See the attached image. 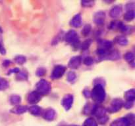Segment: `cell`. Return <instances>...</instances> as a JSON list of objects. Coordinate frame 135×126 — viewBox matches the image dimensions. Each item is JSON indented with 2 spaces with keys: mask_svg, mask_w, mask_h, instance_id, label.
<instances>
[{
  "mask_svg": "<svg viewBox=\"0 0 135 126\" xmlns=\"http://www.w3.org/2000/svg\"><path fill=\"white\" fill-rule=\"evenodd\" d=\"M123 105V102L121 99H119V98L113 99L112 104H111L110 107L108 108V111L112 113L117 112L121 110Z\"/></svg>",
  "mask_w": 135,
  "mask_h": 126,
  "instance_id": "277c9868",
  "label": "cell"
},
{
  "mask_svg": "<svg viewBox=\"0 0 135 126\" xmlns=\"http://www.w3.org/2000/svg\"><path fill=\"white\" fill-rule=\"evenodd\" d=\"M82 6L83 7H91L93 5L94 1H82Z\"/></svg>",
  "mask_w": 135,
  "mask_h": 126,
  "instance_id": "d6a6232c",
  "label": "cell"
},
{
  "mask_svg": "<svg viewBox=\"0 0 135 126\" xmlns=\"http://www.w3.org/2000/svg\"><path fill=\"white\" fill-rule=\"evenodd\" d=\"M127 10H134V3H130L127 5Z\"/></svg>",
  "mask_w": 135,
  "mask_h": 126,
  "instance_id": "e575fe53",
  "label": "cell"
},
{
  "mask_svg": "<svg viewBox=\"0 0 135 126\" xmlns=\"http://www.w3.org/2000/svg\"><path fill=\"white\" fill-rule=\"evenodd\" d=\"M73 103V96L71 94H67L63 97L62 101V105L66 110H69Z\"/></svg>",
  "mask_w": 135,
  "mask_h": 126,
  "instance_id": "8992f818",
  "label": "cell"
},
{
  "mask_svg": "<svg viewBox=\"0 0 135 126\" xmlns=\"http://www.w3.org/2000/svg\"><path fill=\"white\" fill-rule=\"evenodd\" d=\"M124 58H125V60L129 62L130 64H133V66H134V54L131 52H127L126 54L124 56Z\"/></svg>",
  "mask_w": 135,
  "mask_h": 126,
  "instance_id": "ffe728a7",
  "label": "cell"
},
{
  "mask_svg": "<svg viewBox=\"0 0 135 126\" xmlns=\"http://www.w3.org/2000/svg\"><path fill=\"white\" fill-rule=\"evenodd\" d=\"M46 70L44 69V68H40L37 70L36 75L38 76H40H40H44L45 74H46Z\"/></svg>",
  "mask_w": 135,
  "mask_h": 126,
  "instance_id": "f1b7e54d",
  "label": "cell"
},
{
  "mask_svg": "<svg viewBox=\"0 0 135 126\" xmlns=\"http://www.w3.org/2000/svg\"><path fill=\"white\" fill-rule=\"evenodd\" d=\"M93 62H94L93 59H92V57H90V56L86 58L84 60V64H86V65H87V66L91 65V64H93Z\"/></svg>",
  "mask_w": 135,
  "mask_h": 126,
  "instance_id": "1f68e13d",
  "label": "cell"
},
{
  "mask_svg": "<svg viewBox=\"0 0 135 126\" xmlns=\"http://www.w3.org/2000/svg\"><path fill=\"white\" fill-rule=\"evenodd\" d=\"M105 18V13L103 11H99L95 14L94 22L96 24L101 25L104 23Z\"/></svg>",
  "mask_w": 135,
  "mask_h": 126,
  "instance_id": "8fae6325",
  "label": "cell"
},
{
  "mask_svg": "<svg viewBox=\"0 0 135 126\" xmlns=\"http://www.w3.org/2000/svg\"><path fill=\"white\" fill-rule=\"evenodd\" d=\"M76 74L73 72H69L68 73V74H67V80L69 82L73 83V81H75L76 80Z\"/></svg>",
  "mask_w": 135,
  "mask_h": 126,
  "instance_id": "4316f807",
  "label": "cell"
},
{
  "mask_svg": "<svg viewBox=\"0 0 135 126\" xmlns=\"http://www.w3.org/2000/svg\"><path fill=\"white\" fill-rule=\"evenodd\" d=\"M9 87V83L5 80H0V91H3Z\"/></svg>",
  "mask_w": 135,
  "mask_h": 126,
  "instance_id": "83f0119b",
  "label": "cell"
},
{
  "mask_svg": "<svg viewBox=\"0 0 135 126\" xmlns=\"http://www.w3.org/2000/svg\"><path fill=\"white\" fill-rule=\"evenodd\" d=\"M133 106V101H127L125 104H124V106L125 108H126L129 109V108H131Z\"/></svg>",
  "mask_w": 135,
  "mask_h": 126,
  "instance_id": "836d02e7",
  "label": "cell"
},
{
  "mask_svg": "<svg viewBox=\"0 0 135 126\" xmlns=\"http://www.w3.org/2000/svg\"><path fill=\"white\" fill-rule=\"evenodd\" d=\"M30 114L34 116H39L42 112V108L36 105H33L28 108Z\"/></svg>",
  "mask_w": 135,
  "mask_h": 126,
  "instance_id": "e0dca14e",
  "label": "cell"
},
{
  "mask_svg": "<svg viewBox=\"0 0 135 126\" xmlns=\"http://www.w3.org/2000/svg\"><path fill=\"white\" fill-rule=\"evenodd\" d=\"M125 98L127 99V101H134L135 98L134 89H132L127 91L125 93Z\"/></svg>",
  "mask_w": 135,
  "mask_h": 126,
  "instance_id": "ac0fdd59",
  "label": "cell"
},
{
  "mask_svg": "<svg viewBox=\"0 0 135 126\" xmlns=\"http://www.w3.org/2000/svg\"><path fill=\"white\" fill-rule=\"evenodd\" d=\"M90 43H91V40H90V39H88V40L85 41L83 43V45H82V46H81L82 49H83V50L87 49L89 47Z\"/></svg>",
  "mask_w": 135,
  "mask_h": 126,
  "instance_id": "4dcf8cb0",
  "label": "cell"
},
{
  "mask_svg": "<svg viewBox=\"0 0 135 126\" xmlns=\"http://www.w3.org/2000/svg\"><path fill=\"white\" fill-rule=\"evenodd\" d=\"M44 118L47 121H52L55 118V112L54 109L48 108L45 111L43 116Z\"/></svg>",
  "mask_w": 135,
  "mask_h": 126,
  "instance_id": "5bb4252c",
  "label": "cell"
},
{
  "mask_svg": "<svg viewBox=\"0 0 135 126\" xmlns=\"http://www.w3.org/2000/svg\"><path fill=\"white\" fill-rule=\"evenodd\" d=\"M101 58H102V59H107V60H117L120 58V54L117 51H108L105 56Z\"/></svg>",
  "mask_w": 135,
  "mask_h": 126,
  "instance_id": "7c38bea8",
  "label": "cell"
},
{
  "mask_svg": "<svg viewBox=\"0 0 135 126\" xmlns=\"http://www.w3.org/2000/svg\"><path fill=\"white\" fill-rule=\"evenodd\" d=\"M121 13H122V8H121V6L117 5V6L113 7L111 9L109 14H110L112 18H118L119 17H120Z\"/></svg>",
  "mask_w": 135,
  "mask_h": 126,
  "instance_id": "4fadbf2b",
  "label": "cell"
},
{
  "mask_svg": "<svg viewBox=\"0 0 135 126\" xmlns=\"http://www.w3.org/2000/svg\"><path fill=\"white\" fill-rule=\"evenodd\" d=\"M134 18V10H129L124 15V18L126 20H131Z\"/></svg>",
  "mask_w": 135,
  "mask_h": 126,
  "instance_id": "cb8c5ba5",
  "label": "cell"
},
{
  "mask_svg": "<svg viewBox=\"0 0 135 126\" xmlns=\"http://www.w3.org/2000/svg\"><path fill=\"white\" fill-rule=\"evenodd\" d=\"M117 42L118 44L121 45H127L128 43H129L128 39L124 36L118 37L117 39Z\"/></svg>",
  "mask_w": 135,
  "mask_h": 126,
  "instance_id": "484cf974",
  "label": "cell"
},
{
  "mask_svg": "<svg viewBox=\"0 0 135 126\" xmlns=\"http://www.w3.org/2000/svg\"><path fill=\"white\" fill-rule=\"evenodd\" d=\"M90 96L96 102H102L105 98V91L103 85H95L92 93H90Z\"/></svg>",
  "mask_w": 135,
  "mask_h": 126,
  "instance_id": "6da1fadb",
  "label": "cell"
},
{
  "mask_svg": "<svg viewBox=\"0 0 135 126\" xmlns=\"http://www.w3.org/2000/svg\"><path fill=\"white\" fill-rule=\"evenodd\" d=\"M82 23V17L80 14H77L73 18L71 21V25L75 28L80 27Z\"/></svg>",
  "mask_w": 135,
  "mask_h": 126,
  "instance_id": "9a60e30c",
  "label": "cell"
},
{
  "mask_svg": "<svg viewBox=\"0 0 135 126\" xmlns=\"http://www.w3.org/2000/svg\"><path fill=\"white\" fill-rule=\"evenodd\" d=\"M100 49H103L105 50H108L112 47V43L110 41L101 40L98 42Z\"/></svg>",
  "mask_w": 135,
  "mask_h": 126,
  "instance_id": "2e32d148",
  "label": "cell"
},
{
  "mask_svg": "<svg viewBox=\"0 0 135 126\" xmlns=\"http://www.w3.org/2000/svg\"><path fill=\"white\" fill-rule=\"evenodd\" d=\"M90 29H91L90 25H89V24L86 25L83 30V34H84V35H87L88 34H89L90 32Z\"/></svg>",
  "mask_w": 135,
  "mask_h": 126,
  "instance_id": "f546056e",
  "label": "cell"
},
{
  "mask_svg": "<svg viewBox=\"0 0 135 126\" xmlns=\"http://www.w3.org/2000/svg\"><path fill=\"white\" fill-rule=\"evenodd\" d=\"M65 72V68L63 66L57 65L54 68L51 77L54 79H59L63 76Z\"/></svg>",
  "mask_w": 135,
  "mask_h": 126,
  "instance_id": "5b68a950",
  "label": "cell"
},
{
  "mask_svg": "<svg viewBox=\"0 0 135 126\" xmlns=\"http://www.w3.org/2000/svg\"><path fill=\"white\" fill-rule=\"evenodd\" d=\"M81 64V57L80 56H73L69 62V66L72 69H77Z\"/></svg>",
  "mask_w": 135,
  "mask_h": 126,
  "instance_id": "9c48e42d",
  "label": "cell"
},
{
  "mask_svg": "<svg viewBox=\"0 0 135 126\" xmlns=\"http://www.w3.org/2000/svg\"><path fill=\"white\" fill-rule=\"evenodd\" d=\"M41 99V95L36 91H32L28 95L27 100L28 102L30 104H36L39 102Z\"/></svg>",
  "mask_w": 135,
  "mask_h": 126,
  "instance_id": "ba28073f",
  "label": "cell"
},
{
  "mask_svg": "<svg viewBox=\"0 0 135 126\" xmlns=\"http://www.w3.org/2000/svg\"><path fill=\"white\" fill-rule=\"evenodd\" d=\"M21 101V98L18 95H13L10 98V102L12 104L17 105L20 104Z\"/></svg>",
  "mask_w": 135,
  "mask_h": 126,
  "instance_id": "44dd1931",
  "label": "cell"
},
{
  "mask_svg": "<svg viewBox=\"0 0 135 126\" xmlns=\"http://www.w3.org/2000/svg\"><path fill=\"white\" fill-rule=\"evenodd\" d=\"M0 52L2 54H5V50H4L3 47H2V45L1 44H0Z\"/></svg>",
  "mask_w": 135,
  "mask_h": 126,
  "instance_id": "8d00e7d4",
  "label": "cell"
},
{
  "mask_svg": "<svg viewBox=\"0 0 135 126\" xmlns=\"http://www.w3.org/2000/svg\"><path fill=\"white\" fill-rule=\"evenodd\" d=\"M83 126H98V125L96 121L93 118H89L86 119Z\"/></svg>",
  "mask_w": 135,
  "mask_h": 126,
  "instance_id": "603a6c76",
  "label": "cell"
},
{
  "mask_svg": "<svg viewBox=\"0 0 135 126\" xmlns=\"http://www.w3.org/2000/svg\"><path fill=\"white\" fill-rule=\"evenodd\" d=\"M108 120V117L107 116H105L98 119L99 122H100V123H102V124H104V123H105Z\"/></svg>",
  "mask_w": 135,
  "mask_h": 126,
  "instance_id": "d590c367",
  "label": "cell"
},
{
  "mask_svg": "<svg viewBox=\"0 0 135 126\" xmlns=\"http://www.w3.org/2000/svg\"><path fill=\"white\" fill-rule=\"evenodd\" d=\"M26 110H27V108H26V106H17V107H15V108L12 109L11 112L13 113H14V114H21L26 112Z\"/></svg>",
  "mask_w": 135,
  "mask_h": 126,
  "instance_id": "d6986e66",
  "label": "cell"
},
{
  "mask_svg": "<svg viewBox=\"0 0 135 126\" xmlns=\"http://www.w3.org/2000/svg\"><path fill=\"white\" fill-rule=\"evenodd\" d=\"M105 113H106V110L102 106H95L94 107H93L92 111V114L97 117L98 119H100V118L106 116Z\"/></svg>",
  "mask_w": 135,
  "mask_h": 126,
  "instance_id": "52a82bcc",
  "label": "cell"
},
{
  "mask_svg": "<svg viewBox=\"0 0 135 126\" xmlns=\"http://www.w3.org/2000/svg\"><path fill=\"white\" fill-rule=\"evenodd\" d=\"M26 57L22 55H18L15 58V61L18 64H23L26 62Z\"/></svg>",
  "mask_w": 135,
  "mask_h": 126,
  "instance_id": "d4e9b609",
  "label": "cell"
},
{
  "mask_svg": "<svg viewBox=\"0 0 135 126\" xmlns=\"http://www.w3.org/2000/svg\"><path fill=\"white\" fill-rule=\"evenodd\" d=\"M51 90L50 83L45 80H40L36 84V91L40 94L44 95L49 93Z\"/></svg>",
  "mask_w": 135,
  "mask_h": 126,
  "instance_id": "7a4b0ae2",
  "label": "cell"
},
{
  "mask_svg": "<svg viewBox=\"0 0 135 126\" xmlns=\"http://www.w3.org/2000/svg\"><path fill=\"white\" fill-rule=\"evenodd\" d=\"M130 123H129V119L127 118H121L113 121L111 123L110 126H129Z\"/></svg>",
  "mask_w": 135,
  "mask_h": 126,
  "instance_id": "30bf717a",
  "label": "cell"
},
{
  "mask_svg": "<svg viewBox=\"0 0 135 126\" xmlns=\"http://www.w3.org/2000/svg\"><path fill=\"white\" fill-rule=\"evenodd\" d=\"M70 126H77V125H70Z\"/></svg>",
  "mask_w": 135,
  "mask_h": 126,
  "instance_id": "74e56055",
  "label": "cell"
},
{
  "mask_svg": "<svg viewBox=\"0 0 135 126\" xmlns=\"http://www.w3.org/2000/svg\"><path fill=\"white\" fill-rule=\"evenodd\" d=\"M65 41L68 43L76 45L79 42V38L78 34L74 30H70L65 35Z\"/></svg>",
  "mask_w": 135,
  "mask_h": 126,
  "instance_id": "3957f363",
  "label": "cell"
},
{
  "mask_svg": "<svg viewBox=\"0 0 135 126\" xmlns=\"http://www.w3.org/2000/svg\"><path fill=\"white\" fill-rule=\"evenodd\" d=\"M28 78V74L25 71H21L17 74V79L18 80H26Z\"/></svg>",
  "mask_w": 135,
  "mask_h": 126,
  "instance_id": "7402d4cb",
  "label": "cell"
}]
</instances>
